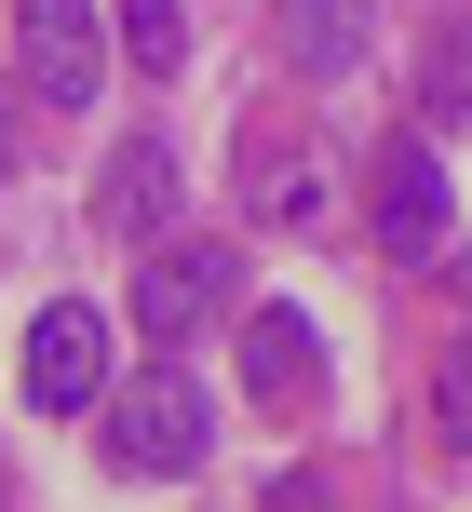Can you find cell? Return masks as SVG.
I'll return each mask as SVG.
<instances>
[{
  "label": "cell",
  "instance_id": "cell-1",
  "mask_svg": "<svg viewBox=\"0 0 472 512\" xmlns=\"http://www.w3.org/2000/svg\"><path fill=\"white\" fill-rule=\"evenodd\" d=\"M216 445V405L189 364H135V378H108V472H135V486H176V472H203Z\"/></svg>",
  "mask_w": 472,
  "mask_h": 512
},
{
  "label": "cell",
  "instance_id": "cell-2",
  "mask_svg": "<svg viewBox=\"0 0 472 512\" xmlns=\"http://www.w3.org/2000/svg\"><path fill=\"white\" fill-rule=\"evenodd\" d=\"M230 297H243V243H162L149 270H135V337H149V351H189Z\"/></svg>",
  "mask_w": 472,
  "mask_h": 512
},
{
  "label": "cell",
  "instance_id": "cell-3",
  "mask_svg": "<svg viewBox=\"0 0 472 512\" xmlns=\"http://www.w3.org/2000/svg\"><path fill=\"white\" fill-rule=\"evenodd\" d=\"M108 378H122V364H108V310L95 297H54L41 324H27V405L81 418V405H108Z\"/></svg>",
  "mask_w": 472,
  "mask_h": 512
},
{
  "label": "cell",
  "instance_id": "cell-4",
  "mask_svg": "<svg viewBox=\"0 0 472 512\" xmlns=\"http://www.w3.org/2000/svg\"><path fill=\"white\" fill-rule=\"evenodd\" d=\"M14 41H27V95L41 108H95V81H108V14L95 0H14Z\"/></svg>",
  "mask_w": 472,
  "mask_h": 512
},
{
  "label": "cell",
  "instance_id": "cell-5",
  "mask_svg": "<svg viewBox=\"0 0 472 512\" xmlns=\"http://www.w3.org/2000/svg\"><path fill=\"white\" fill-rule=\"evenodd\" d=\"M459 230V203H446V162L419 149V135H392L378 149V256H405V270H432Z\"/></svg>",
  "mask_w": 472,
  "mask_h": 512
},
{
  "label": "cell",
  "instance_id": "cell-6",
  "mask_svg": "<svg viewBox=\"0 0 472 512\" xmlns=\"http://www.w3.org/2000/svg\"><path fill=\"white\" fill-rule=\"evenodd\" d=\"M176 203H189V162L162 149V135L108 149V176H95V230H108V243H162V230H176Z\"/></svg>",
  "mask_w": 472,
  "mask_h": 512
},
{
  "label": "cell",
  "instance_id": "cell-7",
  "mask_svg": "<svg viewBox=\"0 0 472 512\" xmlns=\"http://www.w3.org/2000/svg\"><path fill=\"white\" fill-rule=\"evenodd\" d=\"M311 378H324V337L297 310H243V391L257 405H311Z\"/></svg>",
  "mask_w": 472,
  "mask_h": 512
},
{
  "label": "cell",
  "instance_id": "cell-8",
  "mask_svg": "<svg viewBox=\"0 0 472 512\" xmlns=\"http://www.w3.org/2000/svg\"><path fill=\"white\" fill-rule=\"evenodd\" d=\"M270 41H284L311 81H351L365 68V0H270Z\"/></svg>",
  "mask_w": 472,
  "mask_h": 512
},
{
  "label": "cell",
  "instance_id": "cell-9",
  "mask_svg": "<svg viewBox=\"0 0 472 512\" xmlns=\"http://www.w3.org/2000/svg\"><path fill=\"white\" fill-rule=\"evenodd\" d=\"M243 216H257V230H311L324 216V162L284 149V135H257V149H243Z\"/></svg>",
  "mask_w": 472,
  "mask_h": 512
},
{
  "label": "cell",
  "instance_id": "cell-10",
  "mask_svg": "<svg viewBox=\"0 0 472 512\" xmlns=\"http://www.w3.org/2000/svg\"><path fill=\"white\" fill-rule=\"evenodd\" d=\"M108 41H122L135 68H189V14H176V0H122V14H108Z\"/></svg>",
  "mask_w": 472,
  "mask_h": 512
},
{
  "label": "cell",
  "instance_id": "cell-11",
  "mask_svg": "<svg viewBox=\"0 0 472 512\" xmlns=\"http://www.w3.org/2000/svg\"><path fill=\"white\" fill-rule=\"evenodd\" d=\"M419 95H432V122H472V27H446V41H432Z\"/></svg>",
  "mask_w": 472,
  "mask_h": 512
},
{
  "label": "cell",
  "instance_id": "cell-12",
  "mask_svg": "<svg viewBox=\"0 0 472 512\" xmlns=\"http://www.w3.org/2000/svg\"><path fill=\"white\" fill-rule=\"evenodd\" d=\"M432 405H446V445H472V337H446V364H432Z\"/></svg>",
  "mask_w": 472,
  "mask_h": 512
},
{
  "label": "cell",
  "instance_id": "cell-13",
  "mask_svg": "<svg viewBox=\"0 0 472 512\" xmlns=\"http://www.w3.org/2000/svg\"><path fill=\"white\" fill-rule=\"evenodd\" d=\"M0 162H14V108H0Z\"/></svg>",
  "mask_w": 472,
  "mask_h": 512
}]
</instances>
